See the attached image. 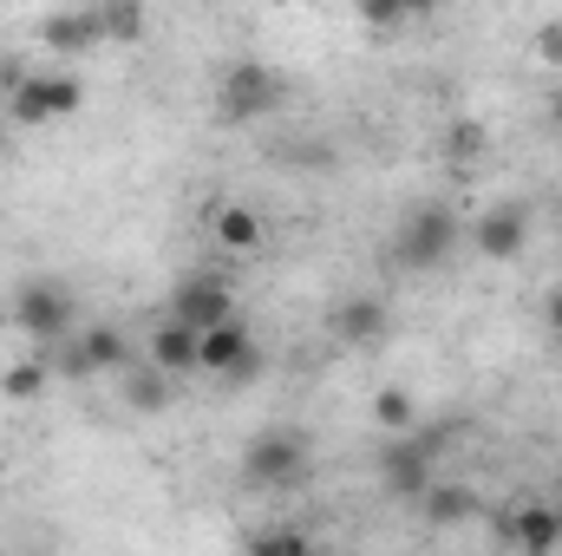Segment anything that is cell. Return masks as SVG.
<instances>
[{
  "mask_svg": "<svg viewBox=\"0 0 562 556\" xmlns=\"http://www.w3.org/2000/svg\"><path fill=\"white\" fill-rule=\"evenodd\" d=\"M543 327L562 341V288H550V294H543Z\"/></svg>",
  "mask_w": 562,
  "mask_h": 556,
  "instance_id": "cell-25",
  "label": "cell"
},
{
  "mask_svg": "<svg viewBox=\"0 0 562 556\" xmlns=\"http://www.w3.org/2000/svg\"><path fill=\"white\" fill-rule=\"evenodd\" d=\"M524 243H530V216H524V203H497V210L477 216V249H484V263H517Z\"/></svg>",
  "mask_w": 562,
  "mask_h": 556,
  "instance_id": "cell-13",
  "label": "cell"
},
{
  "mask_svg": "<svg viewBox=\"0 0 562 556\" xmlns=\"http://www.w3.org/2000/svg\"><path fill=\"white\" fill-rule=\"evenodd\" d=\"M557 125H562V92H557Z\"/></svg>",
  "mask_w": 562,
  "mask_h": 556,
  "instance_id": "cell-27",
  "label": "cell"
},
{
  "mask_svg": "<svg viewBox=\"0 0 562 556\" xmlns=\"http://www.w3.org/2000/svg\"><path fill=\"white\" fill-rule=\"evenodd\" d=\"M216 243H223L229 256L262 249V216H256L249 203H223V210H216Z\"/></svg>",
  "mask_w": 562,
  "mask_h": 556,
  "instance_id": "cell-17",
  "label": "cell"
},
{
  "mask_svg": "<svg viewBox=\"0 0 562 556\" xmlns=\"http://www.w3.org/2000/svg\"><path fill=\"white\" fill-rule=\"evenodd\" d=\"M40 40L53 53H99L105 46V13L99 7H59L40 20Z\"/></svg>",
  "mask_w": 562,
  "mask_h": 556,
  "instance_id": "cell-11",
  "label": "cell"
},
{
  "mask_svg": "<svg viewBox=\"0 0 562 556\" xmlns=\"http://www.w3.org/2000/svg\"><path fill=\"white\" fill-rule=\"evenodd\" d=\"M386 327H393V314H386L380 294H347V301L327 314V334L347 341V347H373V341H386Z\"/></svg>",
  "mask_w": 562,
  "mask_h": 556,
  "instance_id": "cell-12",
  "label": "cell"
},
{
  "mask_svg": "<svg viewBox=\"0 0 562 556\" xmlns=\"http://www.w3.org/2000/svg\"><path fill=\"white\" fill-rule=\"evenodd\" d=\"M132 367V341H125V327H79L66 347H59V374H72V380H92V374H125Z\"/></svg>",
  "mask_w": 562,
  "mask_h": 556,
  "instance_id": "cell-9",
  "label": "cell"
},
{
  "mask_svg": "<svg viewBox=\"0 0 562 556\" xmlns=\"http://www.w3.org/2000/svg\"><path fill=\"white\" fill-rule=\"evenodd\" d=\"M196 341H203V334H190L183 321L164 314V321L150 327V367L170 374V380H177V374H196Z\"/></svg>",
  "mask_w": 562,
  "mask_h": 556,
  "instance_id": "cell-15",
  "label": "cell"
},
{
  "mask_svg": "<svg viewBox=\"0 0 562 556\" xmlns=\"http://www.w3.org/2000/svg\"><path fill=\"white\" fill-rule=\"evenodd\" d=\"M373 419H380L386 438H413V432H419V400H413L406 387H380V393H373Z\"/></svg>",
  "mask_w": 562,
  "mask_h": 556,
  "instance_id": "cell-18",
  "label": "cell"
},
{
  "mask_svg": "<svg viewBox=\"0 0 562 556\" xmlns=\"http://www.w3.org/2000/svg\"><path fill=\"white\" fill-rule=\"evenodd\" d=\"M281 99H288V79H281L276 66L236 59V66L223 73V86H216V119H223V125H256V119L276 112Z\"/></svg>",
  "mask_w": 562,
  "mask_h": 556,
  "instance_id": "cell-2",
  "label": "cell"
},
{
  "mask_svg": "<svg viewBox=\"0 0 562 556\" xmlns=\"http://www.w3.org/2000/svg\"><path fill=\"white\" fill-rule=\"evenodd\" d=\"M360 20H367V26H400V20H406V7H400V0H367V7H360Z\"/></svg>",
  "mask_w": 562,
  "mask_h": 556,
  "instance_id": "cell-23",
  "label": "cell"
},
{
  "mask_svg": "<svg viewBox=\"0 0 562 556\" xmlns=\"http://www.w3.org/2000/svg\"><path fill=\"white\" fill-rule=\"evenodd\" d=\"M79 105H86V86L72 73H20L7 119L13 125H53V119H72Z\"/></svg>",
  "mask_w": 562,
  "mask_h": 556,
  "instance_id": "cell-6",
  "label": "cell"
},
{
  "mask_svg": "<svg viewBox=\"0 0 562 556\" xmlns=\"http://www.w3.org/2000/svg\"><path fill=\"white\" fill-rule=\"evenodd\" d=\"M0 151H7V119H0Z\"/></svg>",
  "mask_w": 562,
  "mask_h": 556,
  "instance_id": "cell-26",
  "label": "cell"
},
{
  "mask_svg": "<svg viewBox=\"0 0 562 556\" xmlns=\"http://www.w3.org/2000/svg\"><path fill=\"white\" fill-rule=\"evenodd\" d=\"M0 393H7V400H40V393H46V360H13V367L0 374Z\"/></svg>",
  "mask_w": 562,
  "mask_h": 556,
  "instance_id": "cell-19",
  "label": "cell"
},
{
  "mask_svg": "<svg viewBox=\"0 0 562 556\" xmlns=\"http://www.w3.org/2000/svg\"><path fill=\"white\" fill-rule=\"evenodd\" d=\"M314 478V452H307V432L294 425H269L243 445V485L262 491V498H288V491H307Z\"/></svg>",
  "mask_w": 562,
  "mask_h": 556,
  "instance_id": "cell-1",
  "label": "cell"
},
{
  "mask_svg": "<svg viewBox=\"0 0 562 556\" xmlns=\"http://www.w3.org/2000/svg\"><path fill=\"white\" fill-rule=\"evenodd\" d=\"M497 524V537L510 544L517 556H550L562 544V511H550V504H524V511H497L491 518Z\"/></svg>",
  "mask_w": 562,
  "mask_h": 556,
  "instance_id": "cell-10",
  "label": "cell"
},
{
  "mask_svg": "<svg viewBox=\"0 0 562 556\" xmlns=\"http://www.w3.org/2000/svg\"><path fill=\"white\" fill-rule=\"evenodd\" d=\"M307 556H334V551H307Z\"/></svg>",
  "mask_w": 562,
  "mask_h": 556,
  "instance_id": "cell-28",
  "label": "cell"
},
{
  "mask_svg": "<svg viewBox=\"0 0 562 556\" xmlns=\"http://www.w3.org/2000/svg\"><path fill=\"white\" fill-rule=\"evenodd\" d=\"M99 13H105V40H138L144 33V7L138 0H99Z\"/></svg>",
  "mask_w": 562,
  "mask_h": 556,
  "instance_id": "cell-20",
  "label": "cell"
},
{
  "mask_svg": "<svg viewBox=\"0 0 562 556\" xmlns=\"http://www.w3.org/2000/svg\"><path fill=\"white\" fill-rule=\"evenodd\" d=\"M170 321H183L190 334H210V327L236 321V288H229V276H216V269L183 276L177 294H170Z\"/></svg>",
  "mask_w": 562,
  "mask_h": 556,
  "instance_id": "cell-8",
  "label": "cell"
},
{
  "mask_svg": "<svg viewBox=\"0 0 562 556\" xmlns=\"http://www.w3.org/2000/svg\"><path fill=\"white\" fill-rule=\"evenodd\" d=\"M425 524H438V531H458V524H471L484 504H477V491L471 485H451V478H431V491L419 498Z\"/></svg>",
  "mask_w": 562,
  "mask_h": 556,
  "instance_id": "cell-16",
  "label": "cell"
},
{
  "mask_svg": "<svg viewBox=\"0 0 562 556\" xmlns=\"http://www.w3.org/2000/svg\"><path fill=\"white\" fill-rule=\"evenodd\" d=\"M451 249H458V210H445V203H419V210L400 223V236H393V263L413 269V276L445 269Z\"/></svg>",
  "mask_w": 562,
  "mask_h": 556,
  "instance_id": "cell-3",
  "label": "cell"
},
{
  "mask_svg": "<svg viewBox=\"0 0 562 556\" xmlns=\"http://www.w3.org/2000/svg\"><path fill=\"white\" fill-rule=\"evenodd\" d=\"M119 400H125V413H164L170 400H177V380L170 374H157L150 360H132L125 374H119Z\"/></svg>",
  "mask_w": 562,
  "mask_h": 556,
  "instance_id": "cell-14",
  "label": "cell"
},
{
  "mask_svg": "<svg viewBox=\"0 0 562 556\" xmlns=\"http://www.w3.org/2000/svg\"><path fill=\"white\" fill-rule=\"evenodd\" d=\"M438 445H445V432H413V438H386L380 445V485H386V498H400V504H419L425 491H431V465H438Z\"/></svg>",
  "mask_w": 562,
  "mask_h": 556,
  "instance_id": "cell-4",
  "label": "cell"
},
{
  "mask_svg": "<svg viewBox=\"0 0 562 556\" xmlns=\"http://www.w3.org/2000/svg\"><path fill=\"white\" fill-rule=\"evenodd\" d=\"M307 551H314V544H307L294 524H276V531H262V537H256L243 556H307Z\"/></svg>",
  "mask_w": 562,
  "mask_h": 556,
  "instance_id": "cell-21",
  "label": "cell"
},
{
  "mask_svg": "<svg viewBox=\"0 0 562 556\" xmlns=\"http://www.w3.org/2000/svg\"><path fill=\"white\" fill-rule=\"evenodd\" d=\"M196 374H216V380H229V387L262 380V347H256V334H249L243 314L223 321V327H210V334L196 341Z\"/></svg>",
  "mask_w": 562,
  "mask_h": 556,
  "instance_id": "cell-7",
  "label": "cell"
},
{
  "mask_svg": "<svg viewBox=\"0 0 562 556\" xmlns=\"http://www.w3.org/2000/svg\"><path fill=\"white\" fill-rule=\"evenodd\" d=\"M537 53H543L550 66H562V20H550V26H537Z\"/></svg>",
  "mask_w": 562,
  "mask_h": 556,
  "instance_id": "cell-24",
  "label": "cell"
},
{
  "mask_svg": "<svg viewBox=\"0 0 562 556\" xmlns=\"http://www.w3.org/2000/svg\"><path fill=\"white\" fill-rule=\"evenodd\" d=\"M72 314H79V301H72L66 281L33 276L13 288V327L33 334V341H72Z\"/></svg>",
  "mask_w": 562,
  "mask_h": 556,
  "instance_id": "cell-5",
  "label": "cell"
},
{
  "mask_svg": "<svg viewBox=\"0 0 562 556\" xmlns=\"http://www.w3.org/2000/svg\"><path fill=\"white\" fill-rule=\"evenodd\" d=\"M484 151H491V125H477V119L451 125V157H484Z\"/></svg>",
  "mask_w": 562,
  "mask_h": 556,
  "instance_id": "cell-22",
  "label": "cell"
}]
</instances>
